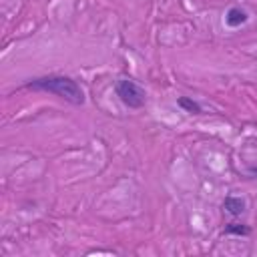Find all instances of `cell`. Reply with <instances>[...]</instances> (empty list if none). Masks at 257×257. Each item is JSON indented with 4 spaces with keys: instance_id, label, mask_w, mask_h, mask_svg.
I'll return each instance as SVG.
<instances>
[{
    "instance_id": "6da1fadb",
    "label": "cell",
    "mask_w": 257,
    "mask_h": 257,
    "mask_svg": "<svg viewBox=\"0 0 257 257\" xmlns=\"http://www.w3.org/2000/svg\"><path fill=\"white\" fill-rule=\"evenodd\" d=\"M28 88L32 90H42V92H50V94H56L58 98L70 102V104H84V90L82 86L70 78V76H64V74H48V76H38V78H32L26 82Z\"/></svg>"
},
{
    "instance_id": "7a4b0ae2",
    "label": "cell",
    "mask_w": 257,
    "mask_h": 257,
    "mask_svg": "<svg viewBox=\"0 0 257 257\" xmlns=\"http://www.w3.org/2000/svg\"><path fill=\"white\" fill-rule=\"evenodd\" d=\"M114 92H116V96L120 98V102H122L124 106H128V108H141V106L145 104V100H147L145 88L139 86V84H137L135 80H131V78H120V80H116Z\"/></svg>"
},
{
    "instance_id": "3957f363",
    "label": "cell",
    "mask_w": 257,
    "mask_h": 257,
    "mask_svg": "<svg viewBox=\"0 0 257 257\" xmlns=\"http://www.w3.org/2000/svg\"><path fill=\"white\" fill-rule=\"evenodd\" d=\"M223 209H225L231 217H241V215L245 213V209H247V203H245V199H241V197L229 195V197H225V201H223Z\"/></svg>"
},
{
    "instance_id": "277c9868",
    "label": "cell",
    "mask_w": 257,
    "mask_h": 257,
    "mask_svg": "<svg viewBox=\"0 0 257 257\" xmlns=\"http://www.w3.org/2000/svg\"><path fill=\"white\" fill-rule=\"evenodd\" d=\"M247 18H249V16H247V12H245L243 8H239V6H231V8L227 10V14H225V24L231 26V28H237V26L245 24Z\"/></svg>"
},
{
    "instance_id": "5b68a950",
    "label": "cell",
    "mask_w": 257,
    "mask_h": 257,
    "mask_svg": "<svg viewBox=\"0 0 257 257\" xmlns=\"http://www.w3.org/2000/svg\"><path fill=\"white\" fill-rule=\"evenodd\" d=\"M177 104L183 108V110H187V112H191V114H201L203 112V108H201V104L197 102V100H193V98H189V96H181V98H177Z\"/></svg>"
},
{
    "instance_id": "8992f818",
    "label": "cell",
    "mask_w": 257,
    "mask_h": 257,
    "mask_svg": "<svg viewBox=\"0 0 257 257\" xmlns=\"http://www.w3.org/2000/svg\"><path fill=\"white\" fill-rule=\"evenodd\" d=\"M249 231L251 229L243 223H227L225 225V233H229V235H249Z\"/></svg>"
},
{
    "instance_id": "52a82bcc",
    "label": "cell",
    "mask_w": 257,
    "mask_h": 257,
    "mask_svg": "<svg viewBox=\"0 0 257 257\" xmlns=\"http://www.w3.org/2000/svg\"><path fill=\"white\" fill-rule=\"evenodd\" d=\"M247 173L253 175V177H257V165H255V167H247Z\"/></svg>"
}]
</instances>
